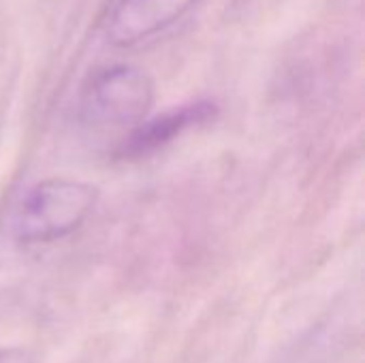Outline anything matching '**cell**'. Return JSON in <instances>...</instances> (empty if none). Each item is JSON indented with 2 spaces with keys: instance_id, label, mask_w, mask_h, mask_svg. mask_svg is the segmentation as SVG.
Here are the masks:
<instances>
[{
  "instance_id": "cell-1",
  "label": "cell",
  "mask_w": 365,
  "mask_h": 363,
  "mask_svg": "<svg viewBox=\"0 0 365 363\" xmlns=\"http://www.w3.org/2000/svg\"><path fill=\"white\" fill-rule=\"evenodd\" d=\"M96 186L73 178H47L30 186L13 210L11 233L24 246L53 244L75 233L92 214Z\"/></svg>"
},
{
  "instance_id": "cell-2",
  "label": "cell",
  "mask_w": 365,
  "mask_h": 363,
  "mask_svg": "<svg viewBox=\"0 0 365 363\" xmlns=\"http://www.w3.org/2000/svg\"><path fill=\"white\" fill-rule=\"evenodd\" d=\"M156 98L152 77L135 64L96 68L79 92V116L92 126H130L148 118Z\"/></svg>"
},
{
  "instance_id": "cell-4",
  "label": "cell",
  "mask_w": 365,
  "mask_h": 363,
  "mask_svg": "<svg viewBox=\"0 0 365 363\" xmlns=\"http://www.w3.org/2000/svg\"><path fill=\"white\" fill-rule=\"evenodd\" d=\"M214 116H216L214 103L197 101V103H188L182 107L169 109L160 116L145 118L143 122H139L133 128V133L120 145V156L137 158V156L150 154V152L167 145L175 137H180L184 131H188L197 124L210 122Z\"/></svg>"
},
{
  "instance_id": "cell-5",
  "label": "cell",
  "mask_w": 365,
  "mask_h": 363,
  "mask_svg": "<svg viewBox=\"0 0 365 363\" xmlns=\"http://www.w3.org/2000/svg\"><path fill=\"white\" fill-rule=\"evenodd\" d=\"M0 363H34V359L19 347H0Z\"/></svg>"
},
{
  "instance_id": "cell-3",
  "label": "cell",
  "mask_w": 365,
  "mask_h": 363,
  "mask_svg": "<svg viewBox=\"0 0 365 363\" xmlns=\"http://www.w3.org/2000/svg\"><path fill=\"white\" fill-rule=\"evenodd\" d=\"M201 0H113L103 24L113 47H135L182 21Z\"/></svg>"
}]
</instances>
